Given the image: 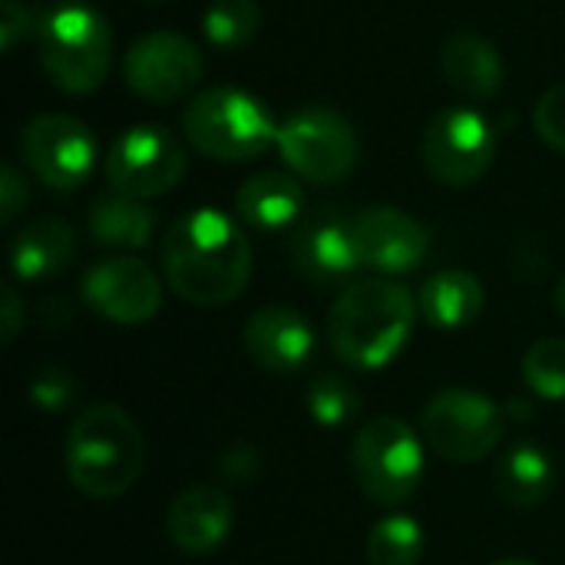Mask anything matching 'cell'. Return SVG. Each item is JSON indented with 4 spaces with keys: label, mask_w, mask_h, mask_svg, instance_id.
Listing matches in <instances>:
<instances>
[{
    "label": "cell",
    "mask_w": 565,
    "mask_h": 565,
    "mask_svg": "<svg viewBox=\"0 0 565 565\" xmlns=\"http://www.w3.org/2000/svg\"><path fill=\"white\" fill-rule=\"evenodd\" d=\"M162 275L195 308H225L252 281V245L242 225L218 209H192L162 235Z\"/></svg>",
    "instance_id": "cell-1"
},
{
    "label": "cell",
    "mask_w": 565,
    "mask_h": 565,
    "mask_svg": "<svg viewBox=\"0 0 565 565\" xmlns=\"http://www.w3.org/2000/svg\"><path fill=\"white\" fill-rule=\"evenodd\" d=\"M420 305L394 278L351 281L328 311L331 354L354 371L387 367L411 341Z\"/></svg>",
    "instance_id": "cell-2"
},
{
    "label": "cell",
    "mask_w": 565,
    "mask_h": 565,
    "mask_svg": "<svg viewBox=\"0 0 565 565\" xmlns=\"http://www.w3.org/2000/svg\"><path fill=\"white\" fill-rule=\"evenodd\" d=\"M146 467V444L136 420L116 404L86 407L66 437V477L89 500L129 493Z\"/></svg>",
    "instance_id": "cell-3"
},
{
    "label": "cell",
    "mask_w": 565,
    "mask_h": 565,
    "mask_svg": "<svg viewBox=\"0 0 565 565\" xmlns=\"http://www.w3.org/2000/svg\"><path fill=\"white\" fill-rule=\"evenodd\" d=\"M40 66L53 86L70 96H86L103 86L113 63L109 20L79 0L50 10L36 26Z\"/></svg>",
    "instance_id": "cell-4"
},
{
    "label": "cell",
    "mask_w": 565,
    "mask_h": 565,
    "mask_svg": "<svg viewBox=\"0 0 565 565\" xmlns=\"http://www.w3.org/2000/svg\"><path fill=\"white\" fill-rule=\"evenodd\" d=\"M182 129L195 152L218 162H248L278 139V122L265 103L235 86L199 93L182 113Z\"/></svg>",
    "instance_id": "cell-5"
},
{
    "label": "cell",
    "mask_w": 565,
    "mask_h": 565,
    "mask_svg": "<svg viewBox=\"0 0 565 565\" xmlns=\"http://www.w3.org/2000/svg\"><path fill=\"white\" fill-rule=\"evenodd\" d=\"M351 470L367 500L387 510L404 507L424 483V444L411 424L374 417L354 434Z\"/></svg>",
    "instance_id": "cell-6"
},
{
    "label": "cell",
    "mask_w": 565,
    "mask_h": 565,
    "mask_svg": "<svg viewBox=\"0 0 565 565\" xmlns=\"http://www.w3.org/2000/svg\"><path fill=\"white\" fill-rule=\"evenodd\" d=\"M275 149L291 175L315 185H334L348 179L361 156L354 126L331 106H305L278 122Z\"/></svg>",
    "instance_id": "cell-7"
},
{
    "label": "cell",
    "mask_w": 565,
    "mask_h": 565,
    "mask_svg": "<svg viewBox=\"0 0 565 565\" xmlns=\"http://www.w3.org/2000/svg\"><path fill=\"white\" fill-rule=\"evenodd\" d=\"M420 430L437 457L450 463H477L500 447L507 411L480 391L450 387L427 401Z\"/></svg>",
    "instance_id": "cell-8"
},
{
    "label": "cell",
    "mask_w": 565,
    "mask_h": 565,
    "mask_svg": "<svg viewBox=\"0 0 565 565\" xmlns=\"http://www.w3.org/2000/svg\"><path fill=\"white\" fill-rule=\"evenodd\" d=\"M497 146L500 136L480 109L450 106L427 122L420 139V156L437 182L463 189L487 175V169L497 159Z\"/></svg>",
    "instance_id": "cell-9"
},
{
    "label": "cell",
    "mask_w": 565,
    "mask_h": 565,
    "mask_svg": "<svg viewBox=\"0 0 565 565\" xmlns=\"http://www.w3.org/2000/svg\"><path fill=\"white\" fill-rule=\"evenodd\" d=\"M185 169V146L166 126H132L106 152L109 189L139 202L169 195L182 182Z\"/></svg>",
    "instance_id": "cell-10"
},
{
    "label": "cell",
    "mask_w": 565,
    "mask_h": 565,
    "mask_svg": "<svg viewBox=\"0 0 565 565\" xmlns=\"http://www.w3.org/2000/svg\"><path fill=\"white\" fill-rule=\"evenodd\" d=\"M20 156L26 169L53 192L79 189L96 169V136L70 113H43L23 126Z\"/></svg>",
    "instance_id": "cell-11"
},
{
    "label": "cell",
    "mask_w": 565,
    "mask_h": 565,
    "mask_svg": "<svg viewBox=\"0 0 565 565\" xmlns=\"http://www.w3.org/2000/svg\"><path fill=\"white\" fill-rule=\"evenodd\" d=\"M205 73L202 50L175 30L139 36L122 56L126 86L146 103H175L199 86Z\"/></svg>",
    "instance_id": "cell-12"
},
{
    "label": "cell",
    "mask_w": 565,
    "mask_h": 565,
    "mask_svg": "<svg viewBox=\"0 0 565 565\" xmlns=\"http://www.w3.org/2000/svg\"><path fill=\"white\" fill-rule=\"evenodd\" d=\"M79 291L83 301L113 324H146L162 308L159 275L132 255L96 262L83 275Z\"/></svg>",
    "instance_id": "cell-13"
},
{
    "label": "cell",
    "mask_w": 565,
    "mask_h": 565,
    "mask_svg": "<svg viewBox=\"0 0 565 565\" xmlns=\"http://www.w3.org/2000/svg\"><path fill=\"white\" fill-rule=\"evenodd\" d=\"M354 242L361 265L377 275H411L424 265L430 248L427 228L394 205L361 209L354 215Z\"/></svg>",
    "instance_id": "cell-14"
},
{
    "label": "cell",
    "mask_w": 565,
    "mask_h": 565,
    "mask_svg": "<svg viewBox=\"0 0 565 565\" xmlns=\"http://www.w3.org/2000/svg\"><path fill=\"white\" fill-rule=\"evenodd\" d=\"M291 262L315 285L348 281L361 268L354 218L341 215L338 209L308 212L291 228Z\"/></svg>",
    "instance_id": "cell-15"
},
{
    "label": "cell",
    "mask_w": 565,
    "mask_h": 565,
    "mask_svg": "<svg viewBox=\"0 0 565 565\" xmlns=\"http://www.w3.org/2000/svg\"><path fill=\"white\" fill-rule=\"evenodd\" d=\"M245 354L255 367L285 377L301 371L315 354V328L311 321L285 305H265L258 308L242 331Z\"/></svg>",
    "instance_id": "cell-16"
},
{
    "label": "cell",
    "mask_w": 565,
    "mask_h": 565,
    "mask_svg": "<svg viewBox=\"0 0 565 565\" xmlns=\"http://www.w3.org/2000/svg\"><path fill=\"white\" fill-rule=\"evenodd\" d=\"M235 530V503L222 487L195 483L182 490L169 513L166 533L172 546L185 556H209L215 553Z\"/></svg>",
    "instance_id": "cell-17"
},
{
    "label": "cell",
    "mask_w": 565,
    "mask_h": 565,
    "mask_svg": "<svg viewBox=\"0 0 565 565\" xmlns=\"http://www.w3.org/2000/svg\"><path fill=\"white\" fill-rule=\"evenodd\" d=\"M235 212L248 228L285 232L305 218V189L291 172H258L235 192Z\"/></svg>",
    "instance_id": "cell-18"
},
{
    "label": "cell",
    "mask_w": 565,
    "mask_h": 565,
    "mask_svg": "<svg viewBox=\"0 0 565 565\" xmlns=\"http://www.w3.org/2000/svg\"><path fill=\"white\" fill-rule=\"evenodd\" d=\"M440 73L467 99H490L503 86V56L480 33H454L440 46Z\"/></svg>",
    "instance_id": "cell-19"
},
{
    "label": "cell",
    "mask_w": 565,
    "mask_h": 565,
    "mask_svg": "<svg viewBox=\"0 0 565 565\" xmlns=\"http://www.w3.org/2000/svg\"><path fill=\"white\" fill-rule=\"evenodd\" d=\"M76 252V232L60 215H43L23 225L10 245V268L20 281L56 278Z\"/></svg>",
    "instance_id": "cell-20"
},
{
    "label": "cell",
    "mask_w": 565,
    "mask_h": 565,
    "mask_svg": "<svg viewBox=\"0 0 565 565\" xmlns=\"http://www.w3.org/2000/svg\"><path fill=\"white\" fill-rule=\"evenodd\" d=\"M483 298L487 295H483V285L477 275H470L463 268H450V271H437L424 281L417 305L430 328L460 331L480 318Z\"/></svg>",
    "instance_id": "cell-21"
},
{
    "label": "cell",
    "mask_w": 565,
    "mask_h": 565,
    "mask_svg": "<svg viewBox=\"0 0 565 565\" xmlns=\"http://www.w3.org/2000/svg\"><path fill=\"white\" fill-rule=\"evenodd\" d=\"M86 228L96 245L139 252L152 242L156 215L146 202L113 192V195H103L93 202V209L86 215Z\"/></svg>",
    "instance_id": "cell-22"
},
{
    "label": "cell",
    "mask_w": 565,
    "mask_h": 565,
    "mask_svg": "<svg viewBox=\"0 0 565 565\" xmlns=\"http://www.w3.org/2000/svg\"><path fill=\"white\" fill-rule=\"evenodd\" d=\"M497 493L516 507V510H530L536 503H543L553 487H556V467L550 460V454L536 444H516L503 454V460L497 463Z\"/></svg>",
    "instance_id": "cell-23"
},
{
    "label": "cell",
    "mask_w": 565,
    "mask_h": 565,
    "mask_svg": "<svg viewBox=\"0 0 565 565\" xmlns=\"http://www.w3.org/2000/svg\"><path fill=\"white\" fill-rule=\"evenodd\" d=\"M427 533L414 516L391 513L377 520L367 533V559L371 565H417L424 559Z\"/></svg>",
    "instance_id": "cell-24"
},
{
    "label": "cell",
    "mask_w": 565,
    "mask_h": 565,
    "mask_svg": "<svg viewBox=\"0 0 565 565\" xmlns=\"http://www.w3.org/2000/svg\"><path fill=\"white\" fill-rule=\"evenodd\" d=\"M262 26V7L258 0H212L202 17V33L212 46L232 53L245 50Z\"/></svg>",
    "instance_id": "cell-25"
},
{
    "label": "cell",
    "mask_w": 565,
    "mask_h": 565,
    "mask_svg": "<svg viewBox=\"0 0 565 565\" xmlns=\"http://www.w3.org/2000/svg\"><path fill=\"white\" fill-rule=\"evenodd\" d=\"M305 407H308V414H311L315 424H321L328 430H338V427H348L361 414V394L341 374L324 371V374H318L308 384Z\"/></svg>",
    "instance_id": "cell-26"
},
{
    "label": "cell",
    "mask_w": 565,
    "mask_h": 565,
    "mask_svg": "<svg viewBox=\"0 0 565 565\" xmlns=\"http://www.w3.org/2000/svg\"><path fill=\"white\" fill-rule=\"evenodd\" d=\"M523 381L543 401L565 397V338H543L523 358Z\"/></svg>",
    "instance_id": "cell-27"
},
{
    "label": "cell",
    "mask_w": 565,
    "mask_h": 565,
    "mask_svg": "<svg viewBox=\"0 0 565 565\" xmlns=\"http://www.w3.org/2000/svg\"><path fill=\"white\" fill-rule=\"evenodd\" d=\"M533 126H536L540 139L550 149H556V152L565 156V83L550 86L540 96V103L533 109Z\"/></svg>",
    "instance_id": "cell-28"
},
{
    "label": "cell",
    "mask_w": 565,
    "mask_h": 565,
    "mask_svg": "<svg viewBox=\"0 0 565 565\" xmlns=\"http://www.w3.org/2000/svg\"><path fill=\"white\" fill-rule=\"evenodd\" d=\"M76 394V384L66 371L60 367H46L43 374H36L33 387H30V397L40 411H63Z\"/></svg>",
    "instance_id": "cell-29"
},
{
    "label": "cell",
    "mask_w": 565,
    "mask_h": 565,
    "mask_svg": "<svg viewBox=\"0 0 565 565\" xmlns=\"http://www.w3.org/2000/svg\"><path fill=\"white\" fill-rule=\"evenodd\" d=\"M33 10L20 0H0V46L3 53H13L17 43L30 33Z\"/></svg>",
    "instance_id": "cell-30"
},
{
    "label": "cell",
    "mask_w": 565,
    "mask_h": 565,
    "mask_svg": "<svg viewBox=\"0 0 565 565\" xmlns=\"http://www.w3.org/2000/svg\"><path fill=\"white\" fill-rule=\"evenodd\" d=\"M30 202V189H26V179L13 169V166H3L0 169V222H13Z\"/></svg>",
    "instance_id": "cell-31"
},
{
    "label": "cell",
    "mask_w": 565,
    "mask_h": 565,
    "mask_svg": "<svg viewBox=\"0 0 565 565\" xmlns=\"http://www.w3.org/2000/svg\"><path fill=\"white\" fill-rule=\"evenodd\" d=\"M0 298H3V301H0V324H3L0 341H3V344H13L17 334H20V328H23V305H20V295H17L13 285H3Z\"/></svg>",
    "instance_id": "cell-32"
},
{
    "label": "cell",
    "mask_w": 565,
    "mask_h": 565,
    "mask_svg": "<svg viewBox=\"0 0 565 565\" xmlns=\"http://www.w3.org/2000/svg\"><path fill=\"white\" fill-rule=\"evenodd\" d=\"M553 305H556V311L565 318V275L559 278V285H556V291H553Z\"/></svg>",
    "instance_id": "cell-33"
},
{
    "label": "cell",
    "mask_w": 565,
    "mask_h": 565,
    "mask_svg": "<svg viewBox=\"0 0 565 565\" xmlns=\"http://www.w3.org/2000/svg\"><path fill=\"white\" fill-rule=\"evenodd\" d=\"M490 565H536V563H530V559H500V563H490Z\"/></svg>",
    "instance_id": "cell-34"
},
{
    "label": "cell",
    "mask_w": 565,
    "mask_h": 565,
    "mask_svg": "<svg viewBox=\"0 0 565 565\" xmlns=\"http://www.w3.org/2000/svg\"><path fill=\"white\" fill-rule=\"evenodd\" d=\"M146 3H156V0H146Z\"/></svg>",
    "instance_id": "cell-35"
}]
</instances>
